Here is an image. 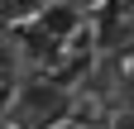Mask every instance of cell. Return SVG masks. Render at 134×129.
Instances as JSON below:
<instances>
[{
	"label": "cell",
	"instance_id": "1",
	"mask_svg": "<svg viewBox=\"0 0 134 129\" xmlns=\"http://www.w3.org/2000/svg\"><path fill=\"white\" fill-rule=\"evenodd\" d=\"M19 120L29 129H53L58 120L72 115V91H67L62 81H53V77H38V81H24L19 86Z\"/></svg>",
	"mask_w": 134,
	"mask_h": 129
},
{
	"label": "cell",
	"instance_id": "2",
	"mask_svg": "<svg viewBox=\"0 0 134 129\" xmlns=\"http://www.w3.org/2000/svg\"><path fill=\"white\" fill-rule=\"evenodd\" d=\"M38 29H43L48 38H58V43H62L72 29H81V10L72 5V0H53V5H43V10H38Z\"/></svg>",
	"mask_w": 134,
	"mask_h": 129
},
{
	"label": "cell",
	"instance_id": "3",
	"mask_svg": "<svg viewBox=\"0 0 134 129\" xmlns=\"http://www.w3.org/2000/svg\"><path fill=\"white\" fill-rule=\"evenodd\" d=\"M115 81L120 86H134V48H115Z\"/></svg>",
	"mask_w": 134,
	"mask_h": 129
},
{
	"label": "cell",
	"instance_id": "4",
	"mask_svg": "<svg viewBox=\"0 0 134 129\" xmlns=\"http://www.w3.org/2000/svg\"><path fill=\"white\" fill-rule=\"evenodd\" d=\"M14 67H19V53H14V43L0 38V86H14Z\"/></svg>",
	"mask_w": 134,
	"mask_h": 129
},
{
	"label": "cell",
	"instance_id": "5",
	"mask_svg": "<svg viewBox=\"0 0 134 129\" xmlns=\"http://www.w3.org/2000/svg\"><path fill=\"white\" fill-rule=\"evenodd\" d=\"M110 129H134V110H120V115L110 120Z\"/></svg>",
	"mask_w": 134,
	"mask_h": 129
},
{
	"label": "cell",
	"instance_id": "6",
	"mask_svg": "<svg viewBox=\"0 0 134 129\" xmlns=\"http://www.w3.org/2000/svg\"><path fill=\"white\" fill-rule=\"evenodd\" d=\"M53 129H86V124H81V120H77V115H67V120H58V124H53Z\"/></svg>",
	"mask_w": 134,
	"mask_h": 129
},
{
	"label": "cell",
	"instance_id": "7",
	"mask_svg": "<svg viewBox=\"0 0 134 129\" xmlns=\"http://www.w3.org/2000/svg\"><path fill=\"white\" fill-rule=\"evenodd\" d=\"M72 5H77V10H100L105 0H72Z\"/></svg>",
	"mask_w": 134,
	"mask_h": 129
}]
</instances>
